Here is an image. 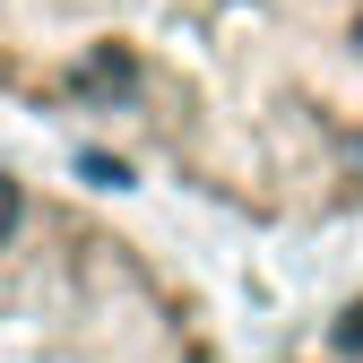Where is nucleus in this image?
Wrapping results in <instances>:
<instances>
[{
	"mask_svg": "<svg viewBox=\"0 0 363 363\" xmlns=\"http://www.w3.org/2000/svg\"><path fill=\"white\" fill-rule=\"evenodd\" d=\"M0 86L225 216H363V0H0Z\"/></svg>",
	"mask_w": 363,
	"mask_h": 363,
	"instance_id": "1",
	"label": "nucleus"
},
{
	"mask_svg": "<svg viewBox=\"0 0 363 363\" xmlns=\"http://www.w3.org/2000/svg\"><path fill=\"white\" fill-rule=\"evenodd\" d=\"M0 363H225V337L156 242L0 164Z\"/></svg>",
	"mask_w": 363,
	"mask_h": 363,
	"instance_id": "2",
	"label": "nucleus"
},
{
	"mask_svg": "<svg viewBox=\"0 0 363 363\" xmlns=\"http://www.w3.org/2000/svg\"><path fill=\"white\" fill-rule=\"evenodd\" d=\"M277 363H363V286L337 294L329 311H311V320L277 346Z\"/></svg>",
	"mask_w": 363,
	"mask_h": 363,
	"instance_id": "3",
	"label": "nucleus"
}]
</instances>
